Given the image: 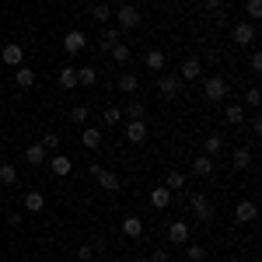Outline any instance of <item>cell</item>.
Here are the masks:
<instances>
[{"label": "cell", "mask_w": 262, "mask_h": 262, "mask_svg": "<svg viewBox=\"0 0 262 262\" xmlns=\"http://www.w3.org/2000/svg\"><path fill=\"white\" fill-rule=\"evenodd\" d=\"M81 143L88 150H98L101 147V129L98 126H81Z\"/></svg>", "instance_id": "obj_18"}, {"label": "cell", "mask_w": 262, "mask_h": 262, "mask_svg": "<svg viewBox=\"0 0 262 262\" xmlns=\"http://www.w3.org/2000/svg\"><path fill=\"white\" fill-rule=\"evenodd\" d=\"M158 95H161L164 101H175L182 95V77H179V74L161 70V74H158Z\"/></svg>", "instance_id": "obj_2"}, {"label": "cell", "mask_w": 262, "mask_h": 262, "mask_svg": "<svg viewBox=\"0 0 262 262\" xmlns=\"http://www.w3.org/2000/svg\"><path fill=\"white\" fill-rule=\"evenodd\" d=\"M84 49H88V35H84V32L74 28V32L63 35V53H67V56H81Z\"/></svg>", "instance_id": "obj_7"}, {"label": "cell", "mask_w": 262, "mask_h": 262, "mask_svg": "<svg viewBox=\"0 0 262 262\" xmlns=\"http://www.w3.org/2000/svg\"><path fill=\"white\" fill-rule=\"evenodd\" d=\"M259 101H262L259 88H248V91H245V105H248V108H259Z\"/></svg>", "instance_id": "obj_39"}, {"label": "cell", "mask_w": 262, "mask_h": 262, "mask_svg": "<svg viewBox=\"0 0 262 262\" xmlns=\"http://www.w3.org/2000/svg\"><path fill=\"white\" fill-rule=\"evenodd\" d=\"M108 56H112L116 63H129V56H133V49H129V46H122V42H116V46L108 49Z\"/></svg>", "instance_id": "obj_35"}, {"label": "cell", "mask_w": 262, "mask_h": 262, "mask_svg": "<svg viewBox=\"0 0 262 262\" xmlns=\"http://www.w3.org/2000/svg\"><path fill=\"white\" fill-rule=\"evenodd\" d=\"M0 154H4V147H0Z\"/></svg>", "instance_id": "obj_50"}, {"label": "cell", "mask_w": 262, "mask_h": 262, "mask_svg": "<svg viewBox=\"0 0 262 262\" xmlns=\"http://www.w3.org/2000/svg\"><path fill=\"white\" fill-rule=\"evenodd\" d=\"M231 164H234V171H245V168H252V150H248V147H238V150L231 154Z\"/></svg>", "instance_id": "obj_27"}, {"label": "cell", "mask_w": 262, "mask_h": 262, "mask_svg": "<svg viewBox=\"0 0 262 262\" xmlns=\"http://www.w3.org/2000/svg\"><path fill=\"white\" fill-rule=\"evenodd\" d=\"M98 84V70L88 63V67H77V88H95Z\"/></svg>", "instance_id": "obj_22"}, {"label": "cell", "mask_w": 262, "mask_h": 262, "mask_svg": "<svg viewBox=\"0 0 262 262\" xmlns=\"http://www.w3.org/2000/svg\"><path fill=\"white\" fill-rule=\"evenodd\" d=\"M200 81H203V98L206 101L217 105V101L227 98V77H217V74H213V77H200Z\"/></svg>", "instance_id": "obj_4"}, {"label": "cell", "mask_w": 262, "mask_h": 262, "mask_svg": "<svg viewBox=\"0 0 262 262\" xmlns=\"http://www.w3.org/2000/svg\"><path fill=\"white\" fill-rule=\"evenodd\" d=\"M88 171H91V179L98 182L105 192H119V189H122V179H119V175H116V171H108V168H101L98 161L88 164Z\"/></svg>", "instance_id": "obj_1"}, {"label": "cell", "mask_w": 262, "mask_h": 262, "mask_svg": "<svg viewBox=\"0 0 262 262\" xmlns=\"http://www.w3.org/2000/svg\"><path fill=\"white\" fill-rule=\"evenodd\" d=\"M245 11H248V21H259L262 18V0H248Z\"/></svg>", "instance_id": "obj_38"}, {"label": "cell", "mask_w": 262, "mask_h": 262, "mask_svg": "<svg viewBox=\"0 0 262 262\" xmlns=\"http://www.w3.org/2000/svg\"><path fill=\"white\" fill-rule=\"evenodd\" d=\"M46 158H49V154H46V147H42V143H32V147H25V161L32 164V168L46 164Z\"/></svg>", "instance_id": "obj_21"}, {"label": "cell", "mask_w": 262, "mask_h": 262, "mask_svg": "<svg viewBox=\"0 0 262 262\" xmlns=\"http://www.w3.org/2000/svg\"><path fill=\"white\" fill-rule=\"evenodd\" d=\"M224 119H227V126H242L245 122V105H227V108H224Z\"/></svg>", "instance_id": "obj_30"}, {"label": "cell", "mask_w": 262, "mask_h": 262, "mask_svg": "<svg viewBox=\"0 0 262 262\" xmlns=\"http://www.w3.org/2000/svg\"><path fill=\"white\" fill-rule=\"evenodd\" d=\"M143 63H147V70H154V74L168 70V56H164V49H147V53H143Z\"/></svg>", "instance_id": "obj_14"}, {"label": "cell", "mask_w": 262, "mask_h": 262, "mask_svg": "<svg viewBox=\"0 0 262 262\" xmlns=\"http://www.w3.org/2000/svg\"><path fill=\"white\" fill-rule=\"evenodd\" d=\"M143 140H147V119H129L126 122V143L140 147Z\"/></svg>", "instance_id": "obj_12"}, {"label": "cell", "mask_w": 262, "mask_h": 262, "mask_svg": "<svg viewBox=\"0 0 262 262\" xmlns=\"http://www.w3.org/2000/svg\"><path fill=\"white\" fill-rule=\"evenodd\" d=\"M101 122H105V126H119V122H122V108H119V105H105Z\"/></svg>", "instance_id": "obj_33"}, {"label": "cell", "mask_w": 262, "mask_h": 262, "mask_svg": "<svg viewBox=\"0 0 262 262\" xmlns=\"http://www.w3.org/2000/svg\"><path fill=\"white\" fill-rule=\"evenodd\" d=\"M46 164H49V171H53L56 179H67V175L74 171V158H67V154H60V150H56V154H49Z\"/></svg>", "instance_id": "obj_8"}, {"label": "cell", "mask_w": 262, "mask_h": 262, "mask_svg": "<svg viewBox=\"0 0 262 262\" xmlns=\"http://www.w3.org/2000/svg\"><path fill=\"white\" fill-rule=\"evenodd\" d=\"M77 259L91 262V259H95V245H77Z\"/></svg>", "instance_id": "obj_40"}, {"label": "cell", "mask_w": 262, "mask_h": 262, "mask_svg": "<svg viewBox=\"0 0 262 262\" xmlns=\"http://www.w3.org/2000/svg\"><path fill=\"white\" fill-rule=\"evenodd\" d=\"M255 217H259V206H255L252 200H242L238 206H234V221L238 224H252Z\"/></svg>", "instance_id": "obj_16"}, {"label": "cell", "mask_w": 262, "mask_h": 262, "mask_svg": "<svg viewBox=\"0 0 262 262\" xmlns=\"http://www.w3.org/2000/svg\"><path fill=\"white\" fill-rule=\"evenodd\" d=\"M116 88H119L122 95H133V91L140 88V81H137V74H129V70H126V74H119V77H116Z\"/></svg>", "instance_id": "obj_26"}, {"label": "cell", "mask_w": 262, "mask_h": 262, "mask_svg": "<svg viewBox=\"0 0 262 262\" xmlns=\"http://www.w3.org/2000/svg\"><path fill=\"white\" fill-rule=\"evenodd\" d=\"M105 4H108V7H119V4H126V0H105Z\"/></svg>", "instance_id": "obj_44"}, {"label": "cell", "mask_w": 262, "mask_h": 262, "mask_svg": "<svg viewBox=\"0 0 262 262\" xmlns=\"http://www.w3.org/2000/svg\"><path fill=\"white\" fill-rule=\"evenodd\" d=\"M0 60L7 63L11 70H14V67H25V46H18V42H7V46L0 49Z\"/></svg>", "instance_id": "obj_11"}, {"label": "cell", "mask_w": 262, "mask_h": 262, "mask_svg": "<svg viewBox=\"0 0 262 262\" xmlns=\"http://www.w3.org/2000/svg\"><path fill=\"white\" fill-rule=\"evenodd\" d=\"M206 11H210V14H221V11H224V0H206Z\"/></svg>", "instance_id": "obj_42"}, {"label": "cell", "mask_w": 262, "mask_h": 262, "mask_svg": "<svg viewBox=\"0 0 262 262\" xmlns=\"http://www.w3.org/2000/svg\"><path fill=\"white\" fill-rule=\"evenodd\" d=\"M227 262H245V259H242V255H231V259H227Z\"/></svg>", "instance_id": "obj_45"}, {"label": "cell", "mask_w": 262, "mask_h": 262, "mask_svg": "<svg viewBox=\"0 0 262 262\" xmlns=\"http://www.w3.org/2000/svg\"><path fill=\"white\" fill-rule=\"evenodd\" d=\"M119 108H122V116H129V119H147V101H126Z\"/></svg>", "instance_id": "obj_28"}, {"label": "cell", "mask_w": 262, "mask_h": 262, "mask_svg": "<svg viewBox=\"0 0 262 262\" xmlns=\"http://www.w3.org/2000/svg\"><path fill=\"white\" fill-rule=\"evenodd\" d=\"M168 242L182 248L185 242H192V227H189L185 221H171V224H168Z\"/></svg>", "instance_id": "obj_10"}, {"label": "cell", "mask_w": 262, "mask_h": 262, "mask_svg": "<svg viewBox=\"0 0 262 262\" xmlns=\"http://www.w3.org/2000/svg\"><path fill=\"white\" fill-rule=\"evenodd\" d=\"M252 74H262V53H252Z\"/></svg>", "instance_id": "obj_43"}, {"label": "cell", "mask_w": 262, "mask_h": 262, "mask_svg": "<svg viewBox=\"0 0 262 262\" xmlns=\"http://www.w3.org/2000/svg\"><path fill=\"white\" fill-rule=\"evenodd\" d=\"M35 77H39V74H35L32 67H14V81H18V88H32Z\"/></svg>", "instance_id": "obj_29"}, {"label": "cell", "mask_w": 262, "mask_h": 262, "mask_svg": "<svg viewBox=\"0 0 262 262\" xmlns=\"http://www.w3.org/2000/svg\"><path fill=\"white\" fill-rule=\"evenodd\" d=\"M179 77H182V84L200 81V77H203V60H200V56H185L182 67H179Z\"/></svg>", "instance_id": "obj_9"}, {"label": "cell", "mask_w": 262, "mask_h": 262, "mask_svg": "<svg viewBox=\"0 0 262 262\" xmlns=\"http://www.w3.org/2000/svg\"><path fill=\"white\" fill-rule=\"evenodd\" d=\"M105 262H116V259H105Z\"/></svg>", "instance_id": "obj_49"}, {"label": "cell", "mask_w": 262, "mask_h": 262, "mask_svg": "<svg viewBox=\"0 0 262 262\" xmlns=\"http://www.w3.org/2000/svg\"><path fill=\"white\" fill-rule=\"evenodd\" d=\"M133 262H150V259H133Z\"/></svg>", "instance_id": "obj_46"}, {"label": "cell", "mask_w": 262, "mask_h": 262, "mask_svg": "<svg viewBox=\"0 0 262 262\" xmlns=\"http://www.w3.org/2000/svg\"><path fill=\"white\" fill-rule=\"evenodd\" d=\"M42 147H46V154H56L60 150V133H42Z\"/></svg>", "instance_id": "obj_37"}, {"label": "cell", "mask_w": 262, "mask_h": 262, "mask_svg": "<svg viewBox=\"0 0 262 262\" xmlns=\"http://www.w3.org/2000/svg\"><path fill=\"white\" fill-rule=\"evenodd\" d=\"M56 84L67 88V91H74L77 88V67H63L60 74H56Z\"/></svg>", "instance_id": "obj_25"}, {"label": "cell", "mask_w": 262, "mask_h": 262, "mask_svg": "<svg viewBox=\"0 0 262 262\" xmlns=\"http://www.w3.org/2000/svg\"><path fill=\"white\" fill-rule=\"evenodd\" d=\"M119 231H122V238L137 242V238H143V221H140V217H133V213H126L122 224H119Z\"/></svg>", "instance_id": "obj_13"}, {"label": "cell", "mask_w": 262, "mask_h": 262, "mask_svg": "<svg viewBox=\"0 0 262 262\" xmlns=\"http://www.w3.org/2000/svg\"><path fill=\"white\" fill-rule=\"evenodd\" d=\"M112 18L119 21V32H129V28H137V25H140V11L126 0V4H119V7L112 11Z\"/></svg>", "instance_id": "obj_5"}, {"label": "cell", "mask_w": 262, "mask_h": 262, "mask_svg": "<svg viewBox=\"0 0 262 262\" xmlns=\"http://www.w3.org/2000/svg\"><path fill=\"white\" fill-rule=\"evenodd\" d=\"M116 42H122V32H119V28H101V42H98L101 53H108Z\"/></svg>", "instance_id": "obj_24"}, {"label": "cell", "mask_w": 262, "mask_h": 262, "mask_svg": "<svg viewBox=\"0 0 262 262\" xmlns=\"http://www.w3.org/2000/svg\"><path fill=\"white\" fill-rule=\"evenodd\" d=\"M46 4H60V0H46Z\"/></svg>", "instance_id": "obj_47"}, {"label": "cell", "mask_w": 262, "mask_h": 262, "mask_svg": "<svg viewBox=\"0 0 262 262\" xmlns=\"http://www.w3.org/2000/svg\"><path fill=\"white\" fill-rule=\"evenodd\" d=\"M147 200H150L154 210H168V206H171V189H168V185H154Z\"/></svg>", "instance_id": "obj_15"}, {"label": "cell", "mask_w": 262, "mask_h": 262, "mask_svg": "<svg viewBox=\"0 0 262 262\" xmlns=\"http://www.w3.org/2000/svg\"><path fill=\"white\" fill-rule=\"evenodd\" d=\"M147 259H150V262H171V259H168V248H154Z\"/></svg>", "instance_id": "obj_41"}, {"label": "cell", "mask_w": 262, "mask_h": 262, "mask_svg": "<svg viewBox=\"0 0 262 262\" xmlns=\"http://www.w3.org/2000/svg\"><path fill=\"white\" fill-rule=\"evenodd\" d=\"M18 182V168L11 161H0V185H14Z\"/></svg>", "instance_id": "obj_32"}, {"label": "cell", "mask_w": 262, "mask_h": 262, "mask_svg": "<svg viewBox=\"0 0 262 262\" xmlns=\"http://www.w3.org/2000/svg\"><path fill=\"white\" fill-rule=\"evenodd\" d=\"M182 248H185V259H189V262H206V248H203V245L185 242Z\"/></svg>", "instance_id": "obj_34"}, {"label": "cell", "mask_w": 262, "mask_h": 262, "mask_svg": "<svg viewBox=\"0 0 262 262\" xmlns=\"http://www.w3.org/2000/svg\"><path fill=\"white\" fill-rule=\"evenodd\" d=\"M213 168H217V161H213V158H206V154H196V158H192V171L203 175V179H210V175H213Z\"/></svg>", "instance_id": "obj_20"}, {"label": "cell", "mask_w": 262, "mask_h": 262, "mask_svg": "<svg viewBox=\"0 0 262 262\" xmlns=\"http://www.w3.org/2000/svg\"><path fill=\"white\" fill-rule=\"evenodd\" d=\"M164 185L171 189V192H185L189 185H185V171H179V168H171L168 175H164Z\"/></svg>", "instance_id": "obj_23"}, {"label": "cell", "mask_w": 262, "mask_h": 262, "mask_svg": "<svg viewBox=\"0 0 262 262\" xmlns=\"http://www.w3.org/2000/svg\"><path fill=\"white\" fill-rule=\"evenodd\" d=\"M189 210H192V217L203 221V224L213 221V203H210L206 192H189Z\"/></svg>", "instance_id": "obj_3"}, {"label": "cell", "mask_w": 262, "mask_h": 262, "mask_svg": "<svg viewBox=\"0 0 262 262\" xmlns=\"http://www.w3.org/2000/svg\"><path fill=\"white\" fill-rule=\"evenodd\" d=\"M0 91H4V81H0Z\"/></svg>", "instance_id": "obj_48"}, {"label": "cell", "mask_w": 262, "mask_h": 262, "mask_svg": "<svg viewBox=\"0 0 262 262\" xmlns=\"http://www.w3.org/2000/svg\"><path fill=\"white\" fill-rule=\"evenodd\" d=\"M25 210H28V213H42V210H46V192H39V189L25 192Z\"/></svg>", "instance_id": "obj_19"}, {"label": "cell", "mask_w": 262, "mask_h": 262, "mask_svg": "<svg viewBox=\"0 0 262 262\" xmlns=\"http://www.w3.org/2000/svg\"><path fill=\"white\" fill-rule=\"evenodd\" d=\"M70 122L74 126H88V105H74L70 108Z\"/></svg>", "instance_id": "obj_36"}, {"label": "cell", "mask_w": 262, "mask_h": 262, "mask_svg": "<svg viewBox=\"0 0 262 262\" xmlns=\"http://www.w3.org/2000/svg\"><path fill=\"white\" fill-rule=\"evenodd\" d=\"M231 39H234V46H252L255 42V21H234Z\"/></svg>", "instance_id": "obj_6"}, {"label": "cell", "mask_w": 262, "mask_h": 262, "mask_svg": "<svg viewBox=\"0 0 262 262\" xmlns=\"http://www.w3.org/2000/svg\"><path fill=\"white\" fill-rule=\"evenodd\" d=\"M91 18L98 21V25H108V21H112V7H108L105 0H98V4L91 7Z\"/></svg>", "instance_id": "obj_31"}, {"label": "cell", "mask_w": 262, "mask_h": 262, "mask_svg": "<svg viewBox=\"0 0 262 262\" xmlns=\"http://www.w3.org/2000/svg\"><path fill=\"white\" fill-rule=\"evenodd\" d=\"M203 154H206V158H213V161L224 154V137H221V133H210V137L203 140Z\"/></svg>", "instance_id": "obj_17"}]
</instances>
